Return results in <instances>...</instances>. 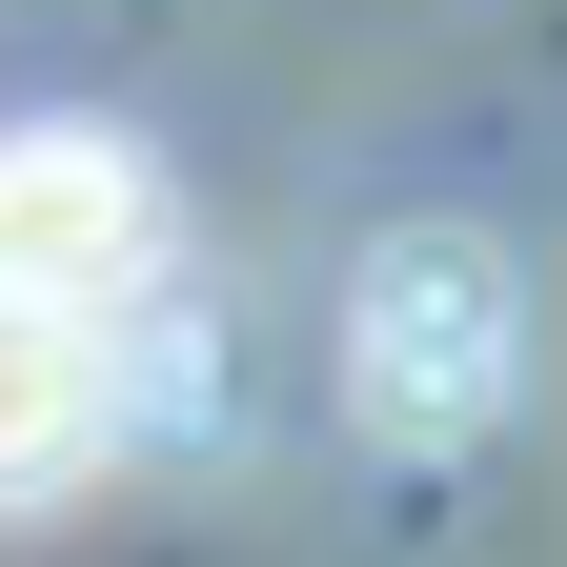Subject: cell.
Here are the masks:
<instances>
[{
	"label": "cell",
	"instance_id": "obj_3",
	"mask_svg": "<svg viewBox=\"0 0 567 567\" xmlns=\"http://www.w3.org/2000/svg\"><path fill=\"white\" fill-rule=\"evenodd\" d=\"M122 305H0V507H41V486H82L122 446Z\"/></svg>",
	"mask_w": 567,
	"mask_h": 567
},
{
	"label": "cell",
	"instance_id": "obj_2",
	"mask_svg": "<svg viewBox=\"0 0 567 567\" xmlns=\"http://www.w3.org/2000/svg\"><path fill=\"white\" fill-rule=\"evenodd\" d=\"M142 244H163V203H142L122 142H82V122H0V305H122Z\"/></svg>",
	"mask_w": 567,
	"mask_h": 567
},
{
	"label": "cell",
	"instance_id": "obj_1",
	"mask_svg": "<svg viewBox=\"0 0 567 567\" xmlns=\"http://www.w3.org/2000/svg\"><path fill=\"white\" fill-rule=\"evenodd\" d=\"M527 365V284L486 224H405L365 244V284H344V405L385 425V446H466L486 405H507Z\"/></svg>",
	"mask_w": 567,
	"mask_h": 567
}]
</instances>
